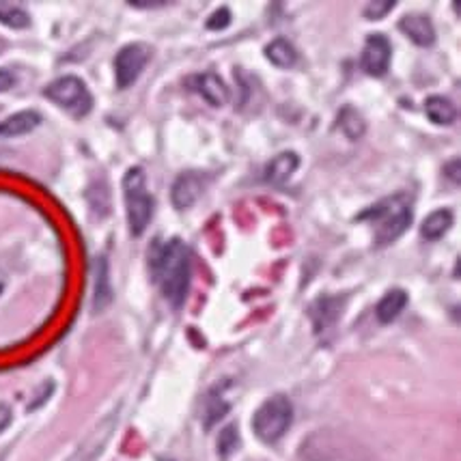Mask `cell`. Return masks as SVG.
<instances>
[{
    "instance_id": "obj_1",
    "label": "cell",
    "mask_w": 461,
    "mask_h": 461,
    "mask_svg": "<svg viewBox=\"0 0 461 461\" xmlns=\"http://www.w3.org/2000/svg\"><path fill=\"white\" fill-rule=\"evenodd\" d=\"M153 276L160 285L162 295L175 309L185 302L192 278V259L188 246L181 240H171L153 257Z\"/></svg>"
},
{
    "instance_id": "obj_2",
    "label": "cell",
    "mask_w": 461,
    "mask_h": 461,
    "mask_svg": "<svg viewBox=\"0 0 461 461\" xmlns=\"http://www.w3.org/2000/svg\"><path fill=\"white\" fill-rule=\"evenodd\" d=\"M358 221L373 224L377 246H388L399 240L411 224V199L408 194H393L362 212Z\"/></svg>"
},
{
    "instance_id": "obj_3",
    "label": "cell",
    "mask_w": 461,
    "mask_h": 461,
    "mask_svg": "<svg viewBox=\"0 0 461 461\" xmlns=\"http://www.w3.org/2000/svg\"><path fill=\"white\" fill-rule=\"evenodd\" d=\"M123 196L125 212H128V224L131 235L145 233L153 218V196L147 190V175L142 168L134 167L123 177Z\"/></svg>"
},
{
    "instance_id": "obj_4",
    "label": "cell",
    "mask_w": 461,
    "mask_h": 461,
    "mask_svg": "<svg viewBox=\"0 0 461 461\" xmlns=\"http://www.w3.org/2000/svg\"><path fill=\"white\" fill-rule=\"evenodd\" d=\"M291 420H294V405L285 394H274L257 410L255 419H252V429L259 440L274 444L287 433Z\"/></svg>"
},
{
    "instance_id": "obj_5",
    "label": "cell",
    "mask_w": 461,
    "mask_h": 461,
    "mask_svg": "<svg viewBox=\"0 0 461 461\" xmlns=\"http://www.w3.org/2000/svg\"><path fill=\"white\" fill-rule=\"evenodd\" d=\"M48 100L59 104L60 108H65L74 117H86L93 108V97L86 85L76 76H63V78L50 82V85L43 89Z\"/></svg>"
},
{
    "instance_id": "obj_6",
    "label": "cell",
    "mask_w": 461,
    "mask_h": 461,
    "mask_svg": "<svg viewBox=\"0 0 461 461\" xmlns=\"http://www.w3.org/2000/svg\"><path fill=\"white\" fill-rule=\"evenodd\" d=\"M149 57L151 50L145 43H130V46L121 48L117 59H114V76H117L119 89H128L139 80Z\"/></svg>"
},
{
    "instance_id": "obj_7",
    "label": "cell",
    "mask_w": 461,
    "mask_h": 461,
    "mask_svg": "<svg viewBox=\"0 0 461 461\" xmlns=\"http://www.w3.org/2000/svg\"><path fill=\"white\" fill-rule=\"evenodd\" d=\"M391 41L384 35H369L362 50V69L369 76H384L391 68Z\"/></svg>"
},
{
    "instance_id": "obj_8",
    "label": "cell",
    "mask_w": 461,
    "mask_h": 461,
    "mask_svg": "<svg viewBox=\"0 0 461 461\" xmlns=\"http://www.w3.org/2000/svg\"><path fill=\"white\" fill-rule=\"evenodd\" d=\"M205 181L207 175L196 171H185L184 175H179L173 184V205L177 210H188V207L194 205L203 190H205Z\"/></svg>"
},
{
    "instance_id": "obj_9",
    "label": "cell",
    "mask_w": 461,
    "mask_h": 461,
    "mask_svg": "<svg viewBox=\"0 0 461 461\" xmlns=\"http://www.w3.org/2000/svg\"><path fill=\"white\" fill-rule=\"evenodd\" d=\"M188 89L196 91L212 106H224L229 100L227 85L216 74H196L188 78Z\"/></svg>"
},
{
    "instance_id": "obj_10",
    "label": "cell",
    "mask_w": 461,
    "mask_h": 461,
    "mask_svg": "<svg viewBox=\"0 0 461 461\" xmlns=\"http://www.w3.org/2000/svg\"><path fill=\"white\" fill-rule=\"evenodd\" d=\"M399 29H402V32L408 37V40H411L420 48H429L436 43V31H433L431 20L427 18V15H420V14L405 15V18H402V22H399Z\"/></svg>"
},
{
    "instance_id": "obj_11",
    "label": "cell",
    "mask_w": 461,
    "mask_h": 461,
    "mask_svg": "<svg viewBox=\"0 0 461 461\" xmlns=\"http://www.w3.org/2000/svg\"><path fill=\"white\" fill-rule=\"evenodd\" d=\"M298 167H300V158L295 156L294 151H285L267 164L266 179L270 181L272 185H278V188H281V185H285L291 177H294V173L298 171Z\"/></svg>"
},
{
    "instance_id": "obj_12",
    "label": "cell",
    "mask_w": 461,
    "mask_h": 461,
    "mask_svg": "<svg viewBox=\"0 0 461 461\" xmlns=\"http://www.w3.org/2000/svg\"><path fill=\"white\" fill-rule=\"evenodd\" d=\"M405 306H408V294H405L403 289H391L380 302H377L375 315L382 323H391L402 315Z\"/></svg>"
},
{
    "instance_id": "obj_13",
    "label": "cell",
    "mask_w": 461,
    "mask_h": 461,
    "mask_svg": "<svg viewBox=\"0 0 461 461\" xmlns=\"http://www.w3.org/2000/svg\"><path fill=\"white\" fill-rule=\"evenodd\" d=\"M41 123V117L32 111H24L14 114L7 121L0 123V139H14V136H22V134H29Z\"/></svg>"
},
{
    "instance_id": "obj_14",
    "label": "cell",
    "mask_w": 461,
    "mask_h": 461,
    "mask_svg": "<svg viewBox=\"0 0 461 461\" xmlns=\"http://www.w3.org/2000/svg\"><path fill=\"white\" fill-rule=\"evenodd\" d=\"M425 113L431 123L436 125H451L457 119V108L453 106L451 100L442 95H431L425 100Z\"/></svg>"
},
{
    "instance_id": "obj_15",
    "label": "cell",
    "mask_w": 461,
    "mask_h": 461,
    "mask_svg": "<svg viewBox=\"0 0 461 461\" xmlns=\"http://www.w3.org/2000/svg\"><path fill=\"white\" fill-rule=\"evenodd\" d=\"M113 300L111 291V278H108V263L104 257L95 261V295H93V304H95V311L106 309Z\"/></svg>"
},
{
    "instance_id": "obj_16",
    "label": "cell",
    "mask_w": 461,
    "mask_h": 461,
    "mask_svg": "<svg viewBox=\"0 0 461 461\" xmlns=\"http://www.w3.org/2000/svg\"><path fill=\"white\" fill-rule=\"evenodd\" d=\"M453 227V213L448 210H438L431 212L429 216L422 222V238L425 240H440L442 235L448 233V229Z\"/></svg>"
},
{
    "instance_id": "obj_17",
    "label": "cell",
    "mask_w": 461,
    "mask_h": 461,
    "mask_svg": "<svg viewBox=\"0 0 461 461\" xmlns=\"http://www.w3.org/2000/svg\"><path fill=\"white\" fill-rule=\"evenodd\" d=\"M266 57L270 59L272 63L276 65V68L289 69V68H294L295 60H298V52H295V48L291 46L287 40L278 37V40H274L272 43H267Z\"/></svg>"
},
{
    "instance_id": "obj_18",
    "label": "cell",
    "mask_w": 461,
    "mask_h": 461,
    "mask_svg": "<svg viewBox=\"0 0 461 461\" xmlns=\"http://www.w3.org/2000/svg\"><path fill=\"white\" fill-rule=\"evenodd\" d=\"M339 300L337 298H321L312 309V321H315L317 330H323V328L332 326L337 315L341 312V309H337Z\"/></svg>"
},
{
    "instance_id": "obj_19",
    "label": "cell",
    "mask_w": 461,
    "mask_h": 461,
    "mask_svg": "<svg viewBox=\"0 0 461 461\" xmlns=\"http://www.w3.org/2000/svg\"><path fill=\"white\" fill-rule=\"evenodd\" d=\"M339 128H341L345 134L349 136V139H360V136L365 134L366 125H365V121H362L358 111L345 106L341 114H339Z\"/></svg>"
},
{
    "instance_id": "obj_20",
    "label": "cell",
    "mask_w": 461,
    "mask_h": 461,
    "mask_svg": "<svg viewBox=\"0 0 461 461\" xmlns=\"http://www.w3.org/2000/svg\"><path fill=\"white\" fill-rule=\"evenodd\" d=\"M0 24L9 26V29H26L31 24V18L24 9L5 5V7H0Z\"/></svg>"
},
{
    "instance_id": "obj_21",
    "label": "cell",
    "mask_w": 461,
    "mask_h": 461,
    "mask_svg": "<svg viewBox=\"0 0 461 461\" xmlns=\"http://www.w3.org/2000/svg\"><path fill=\"white\" fill-rule=\"evenodd\" d=\"M240 448V433L235 429V425L224 427L221 431V438H218V453H221L222 459H229L230 455Z\"/></svg>"
},
{
    "instance_id": "obj_22",
    "label": "cell",
    "mask_w": 461,
    "mask_h": 461,
    "mask_svg": "<svg viewBox=\"0 0 461 461\" xmlns=\"http://www.w3.org/2000/svg\"><path fill=\"white\" fill-rule=\"evenodd\" d=\"M394 5H397V3H393V0H391V3H388V0H386V3H377V0H375V3H369L365 7V18L366 20L386 18V14H391V11L394 9Z\"/></svg>"
},
{
    "instance_id": "obj_23",
    "label": "cell",
    "mask_w": 461,
    "mask_h": 461,
    "mask_svg": "<svg viewBox=\"0 0 461 461\" xmlns=\"http://www.w3.org/2000/svg\"><path fill=\"white\" fill-rule=\"evenodd\" d=\"M230 24V11L227 7H221L218 11H213L207 20V29L210 31H224Z\"/></svg>"
},
{
    "instance_id": "obj_24",
    "label": "cell",
    "mask_w": 461,
    "mask_h": 461,
    "mask_svg": "<svg viewBox=\"0 0 461 461\" xmlns=\"http://www.w3.org/2000/svg\"><path fill=\"white\" fill-rule=\"evenodd\" d=\"M11 419H14V414H11L9 405L0 403V433H3L11 425Z\"/></svg>"
},
{
    "instance_id": "obj_25",
    "label": "cell",
    "mask_w": 461,
    "mask_h": 461,
    "mask_svg": "<svg viewBox=\"0 0 461 461\" xmlns=\"http://www.w3.org/2000/svg\"><path fill=\"white\" fill-rule=\"evenodd\" d=\"M14 85H15L14 74H11V71H7V69H0V93L9 91Z\"/></svg>"
},
{
    "instance_id": "obj_26",
    "label": "cell",
    "mask_w": 461,
    "mask_h": 461,
    "mask_svg": "<svg viewBox=\"0 0 461 461\" xmlns=\"http://www.w3.org/2000/svg\"><path fill=\"white\" fill-rule=\"evenodd\" d=\"M457 168H459V160H453V162H448V167H447V175H448V177H451V181H453V184H459V171H457Z\"/></svg>"
},
{
    "instance_id": "obj_27",
    "label": "cell",
    "mask_w": 461,
    "mask_h": 461,
    "mask_svg": "<svg viewBox=\"0 0 461 461\" xmlns=\"http://www.w3.org/2000/svg\"><path fill=\"white\" fill-rule=\"evenodd\" d=\"M131 7H140V9H158V7H167V3H131Z\"/></svg>"
}]
</instances>
